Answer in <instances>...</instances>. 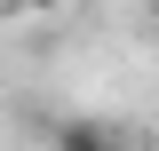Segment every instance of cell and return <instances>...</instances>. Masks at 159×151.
I'll list each match as a JSON object with an SVG mask.
<instances>
[{
  "label": "cell",
  "mask_w": 159,
  "mask_h": 151,
  "mask_svg": "<svg viewBox=\"0 0 159 151\" xmlns=\"http://www.w3.org/2000/svg\"><path fill=\"white\" fill-rule=\"evenodd\" d=\"M56 151H127V143H119V127H103V119H64Z\"/></svg>",
  "instance_id": "cell-1"
},
{
  "label": "cell",
  "mask_w": 159,
  "mask_h": 151,
  "mask_svg": "<svg viewBox=\"0 0 159 151\" xmlns=\"http://www.w3.org/2000/svg\"><path fill=\"white\" fill-rule=\"evenodd\" d=\"M16 16H56V8H72V0H8Z\"/></svg>",
  "instance_id": "cell-2"
}]
</instances>
